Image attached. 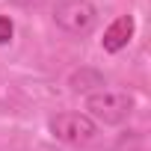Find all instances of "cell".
<instances>
[{"label":"cell","mask_w":151,"mask_h":151,"mask_svg":"<svg viewBox=\"0 0 151 151\" xmlns=\"http://www.w3.org/2000/svg\"><path fill=\"white\" fill-rule=\"evenodd\" d=\"M133 113V95L124 89H98L86 95V116L95 124H122Z\"/></svg>","instance_id":"1"},{"label":"cell","mask_w":151,"mask_h":151,"mask_svg":"<svg viewBox=\"0 0 151 151\" xmlns=\"http://www.w3.org/2000/svg\"><path fill=\"white\" fill-rule=\"evenodd\" d=\"M53 24L68 36H86L98 24V6L92 0H56Z\"/></svg>","instance_id":"2"},{"label":"cell","mask_w":151,"mask_h":151,"mask_svg":"<svg viewBox=\"0 0 151 151\" xmlns=\"http://www.w3.org/2000/svg\"><path fill=\"white\" fill-rule=\"evenodd\" d=\"M47 130L53 139L68 142V145H86L98 136V124L86 113H56L47 122Z\"/></svg>","instance_id":"3"},{"label":"cell","mask_w":151,"mask_h":151,"mask_svg":"<svg viewBox=\"0 0 151 151\" xmlns=\"http://www.w3.org/2000/svg\"><path fill=\"white\" fill-rule=\"evenodd\" d=\"M133 30H136L133 18H130V15H119V18L104 30L101 47H104L107 53H119V50H124V47L130 45V39H133Z\"/></svg>","instance_id":"4"},{"label":"cell","mask_w":151,"mask_h":151,"mask_svg":"<svg viewBox=\"0 0 151 151\" xmlns=\"http://www.w3.org/2000/svg\"><path fill=\"white\" fill-rule=\"evenodd\" d=\"M104 86H107V80H104V74L98 68H86L83 65V68H77V71L68 74V89L74 95H92V92H98Z\"/></svg>","instance_id":"5"},{"label":"cell","mask_w":151,"mask_h":151,"mask_svg":"<svg viewBox=\"0 0 151 151\" xmlns=\"http://www.w3.org/2000/svg\"><path fill=\"white\" fill-rule=\"evenodd\" d=\"M12 36H15V24H12V18H9V15H0V45H9Z\"/></svg>","instance_id":"6"}]
</instances>
